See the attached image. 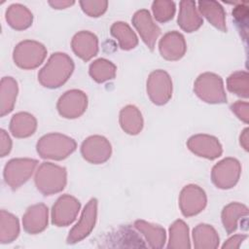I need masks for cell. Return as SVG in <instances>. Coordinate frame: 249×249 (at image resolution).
I'll return each mask as SVG.
<instances>
[{"instance_id":"obj_1","label":"cell","mask_w":249,"mask_h":249,"mask_svg":"<svg viewBox=\"0 0 249 249\" xmlns=\"http://www.w3.org/2000/svg\"><path fill=\"white\" fill-rule=\"evenodd\" d=\"M74 62L65 53H53L38 73L39 83L48 89H57L64 85L74 71Z\"/></svg>"},{"instance_id":"obj_2","label":"cell","mask_w":249,"mask_h":249,"mask_svg":"<svg viewBox=\"0 0 249 249\" xmlns=\"http://www.w3.org/2000/svg\"><path fill=\"white\" fill-rule=\"evenodd\" d=\"M77 148L76 141L62 133L52 132L43 135L36 144V150L42 159L61 160L69 157Z\"/></svg>"},{"instance_id":"obj_3","label":"cell","mask_w":249,"mask_h":249,"mask_svg":"<svg viewBox=\"0 0 249 249\" xmlns=\"http://www.w3.org/2000/svg\"><path fill=\"white\" fill-rule=\"evenodd\" d=\"M35 186L44 196H52L64 190L67 184L66 168L53 162H42L35 173Z\"/></svg>"},{"instance_id":"obj_4","label":"cell","mask_w":249,"mask_h":249,"mask_svg":"<svg viewBox=\"0 0 249 249\" xmlns=\"http://www.w3.org/2000/svg\"><path fill=\"white\" fill-rule=\"evenodd\" d=\"M194 91L202 101L209 104H222L227 102V94L221 76L205 72L200 74L194 83Z\"/></svg>"},{"instance_id":"obj_5","label":"cell","mask_w":249,"mask_h":249,"mask_svg":"<svg viewBox=\"0 0 249 249\" xmlns=\"http://www.w3.org/2000/svg\"><path fill=\"white\" fill-rule=\"evenodd\" d=\"M46 56V47L42 43L34 40H24L19 42L13 52L15 64L25 70L37 68L43 63Z\"/></svg>"},{"instance_id":"obj_6","label":"cell","mask_w":249,"mask_h":249,"mask_svg":"<svg viewBox=\"0 0 249 249\" xmlns=\"http://www.w3.org/2000/svg\"><path fill=\"white\" fill-rule=\"evenodd\" d=\"M38 160L28 158H18L10 160L4 167V180L12 189L17 190L22 186L33 174Z\"/></svg>"},{"instance_id":"obj_7","label":"cell","mask_w":249,"mask_h":249,"mask_svg":"<svg viewBox=\"0 0 249 249\" xmlns=\"http://www.w3.org/2000/svg\"><path fill=\"white\" fill-rule=\"evenodd\" d=\"M240 174V162L234 158H225L212 167L211 181L217 188L229 190L237 184Z\"/></svg>"},{"instance_id":"obj_8","label":"cell","mask_w":249,"mask_h":249,"mask_svg":"<svg viewBox=\"0 0 249 249\" xmlns=\"http://www.w3.org/2000/svg\"><path fill=\"white\" fill-rule=\"evenodd\" d=\"M147 94L159 106L166 104L172 96V81L169 74L161 69L150 73L147 79Z\"/></svg>"},{"instance_id":"obj_9","label":"cell","mask_w":249,"mask_h":249,"mask_svg":"<svg viewBox=\"0 0 249 249\" xmlns=\"http://www.w3.org/2000/svg\"><path fill=\"white\" fill-rule=\"evenodd\" d=\"M96 219L97 199L92 197L86 204L78 223L69 231V234L66 238L67 244L78 243L89 236L95 226Z\"/></svg>"},{"instance_id":"obj_10","label":"cell","mask_w":249,"mask_h":249,"mask_svg":"<svg viewBox=\"0 0 249 249\" xmlns=\"http://www.w3.org/2000/svg\"><path fill=\"white\" fill-rule=\"evenodd\" d=\"M206 194L199 186L190 184L182 189L179 196V207L183 216H196L206 207Z\"/></svg>"},{"instance_id":"obj_11","label":"cell","mask_w":249,"mask_h":249,"mask_svg":"<svg viewBox=\"0 0 249 249\" xmlns=\"http://www.w3.org/2000/svg\"><path fill=\"white\" fill-rule=\"evenodd\" d=\"M88 96L80 89L65 91L57 100L56 109L58 114L65 119H76L81 117L87 110Z\"/></svg>"},{"instance_id":"obj_12","label":"cell","mask_w":249,"mask_h":249,"mask_svg":"<svg viewBox=\"0 0 249 249\" xmlns=\"http://www.w3.org/2000/svg\"><path fill=\"white\" fill-rule=\"evenodd\" d=\"M82 157L93 164L106 162L112 155V146L109 140L101 135H91L86 138L81 145Z\"/></svg>"},{"instance_id":"obj_13","label":"cell","mask_w":249,"mask_h":249,"mask_svg":"<svg viewBox=\"0 0 249 249\" xmlns=\"http://www.w3.org/2000/svg\"><path fill=\"white\" fill-rule=\"evenodd\" d=\"M81 202L73 196H60L52 208V223L56 227L71 225L80 211Z\"/></svg>"},{"instance_id":"obj_14","label":"cell","mask_w":249,"mask_h":249,"mask_svg":"<svg viewBox=\"0 0 249 249\" xmlns=\"http://www.w3.org/2000/svg\"><path fill=\"white\" fill-rule=\"evenodd\" d=\"M187 147L197 157L213 160L223 153V147L217 137L209 134H196L187 140Z\"/></svg>"},{"instance_id":"obj_15","label":"cell","mask_w":249,"mask_h":249,"mask_svg":"<svg viewBox=\"0 0 249 249\" xmlns=\"http://www.w3.org/2000/svg\"><path fill=\"white\" fill-rule=\"evenodd\" d=\"M131 22L145 45L150 51H154L157 39L160 34V28L154 22L150 12L146 9L136 11L132 16Z\"/></svg>"},{"instance_id":"obj_16","label":"cell","mask_w":249,"mask_h":249,"mask_svg":"<svg viewBox=\"0 0 249 249\" xmlns=\"http://www.w3.org/2000/svg\"><path fill=\"white\" fill-rule=\"evenodd\" d=\"M159 51L166 60L176 61L181 59L187 51L185 37L176 30L165 33L159 42Z\"/></svg>"},{"instance_id":"obj_17","label":"cell","mask_w":249,"mask_h":249,"mask_svg":"<svg viewBox=\"0 0 249 249\" xmlns=\"http://www.w3.org/2000/svg\"><path fill=\"white\" fill-rule=\"evenodd\" d=\"M49 222V209L44 203H37L27 208L22 216L23 230L29 234H37L46 230Z\"/></svg>"},{"instance_id":"obj_18","label":"cell","mask_w":249,"mask_h":249,"mask_svg":"<svg viewBox=\"0 0 249 249\" xmlns=\"http://www.w3.org/2000/svg\"><path fill=\"white\" fill-rule=\"evenodd\" d=\"M71 48L78 57L89 61L98 53V38L90 31H79L71 40Z\"/></svg>"},{"instance_id":"obj_19","label":"cell","mask_w":249,"mask_h":249,"mask_svg":"<svg viewBox=\"0 0 249 249\" xmlns=\"http://www.w3.org/2000/svg\"><path fill=\"white\" fill-rule=\"evenodd\" d=\"M177 22L180 28L188 33L196 31L203 24V19L197 12L195 1L183 0L180 2Z\"/></svg>"},{"instance_id":"obj_20","label":"cell","mask_w":249,"mask_h":249,"mask_svg":"<svg viewBox=\"0 0 249 249\" xmlns=\"http://www.w3.org/2000/svg\"><path fill=\"white\" fill-rule=\"evenodd\" d=\"M9 128L13 136L27 138L36 131L37 120L28 112H18L12 117Z\"/></svg>"},{"instance_id":"obj_21","label":"cell","mask_w":249,"mask_h":249,"mask_svg":"<svg viewBox=\"0 0 249 249\" xmlns=\"http://www.w3.org/2000/svg\"><path fill=\"white\" fill-rule=\"evenodd\" d=\"M198 11L214 27L222 32H227L226 13L219 2L214 0L199 1Z\"/></svg>"},{"instance_id":"obj_22","label":"cell","mask_w":249,"mask_h":249,"mask_svg":"<svg viewBox=\"0 0 249 249\" xmlns=\"http://www.w3.org/2000/svg\"><path fill=\"white\" fill-rule=\"evenodd\" d=\"M119 122L122 129L129 135H137L144 124L142 114L134 105H126L120 111Z\"/></svg>"},{"instance_id":"obj_23","label":"cell","mask_w":249,"mask_h":249,"mask_svg":"<svg viewBox=\"0 0 249 249\" xmlns=\"http://www.w3.org/2000/svg\"><path fill=\"white\" fill-rule=\"evenodd\" d=\"M133 226L142 233L151 248H162L164 246L166 232L160 225H155L144 220H136Z\"/></svg>"},{"instance_id":"obj_24","label":"cell","mask_w":249,"mask_h":249,"mask_svg":"<svg viewBox=\"0 0 249 249\" xmlns=\"http://www.w3.org/2000/svg\"><path fill=\"white\" fill-rule=\"evenodd\" d=\"M193 241L196 249H215L220 237L216 230L208 224H198L193 230Z\"/></svg>"},{"instance_id":"obj_25","label":"cell","mask_w":249,"mask_h":249,"mask_svg":"<svg viewBox=\"0 0 249 249\" xmlns=\"http://www.w3.org/2000/svg\"><path fill=\"white\" fill-rule=\"evenodd\" d=\"M18 92V86L13 77H3L0 84V111L1 117L8 115L13 111L17 96Z\"/></svg>"},{"instance_id":"obj_26","label":"cell","mask_w":249,"mask_h":249,"mask_svg":"<svg viewBox=\"0 0 249 249\" xmlns=\"http://www.w3.org/2000/svg\"><path fill=\"white\" fill-rule=\"evenodd\" d=\"M5 18L8 24L16 30L27 29L33 22V15L30 10L18 3L8 7Z\"/></svg>"},{"instance_id":"obj_27","label":"cell","mask_w":249,"mask_h":249,"mask_svg":"<svg viewBox=\"0 0 249 249\" xmlns=\"http://www.w3.org/2000/svg\"><path fill=\"white\" fill-rule=\"evenodd\" d=\"M248 216V207L239 202H231L226 205L221 213L222 224L228 233H232L237 229L240 219Z\"/></svg>"},{"instance_id":"obj_28","label":"cell","mask_w":249,"mask_h":249,"mask_svg":"<svg viewBox=\"0 0 249 249\" xmlns=\"http://www.w3.org/2000/svg\"><path fill=\"white\" fill-rule=\"evenodd\" d=\"M111 35L115 37L119 46L124 51L134 49L138 45V38L131 27L124 21H116L111 25Z\"/></svg>"},{"instance_id":"obj_29","label":"cell","mask_w":249,"mask_h":249,"mask_svg":"<svg viewBox=\"0 0 249 249\" xmlns=\"http://www.w3.org/2000/svg\"><path fill=\"white\" fill-rule=\"evenodd\" d=\"M167 248L189 249L191 241L189 235V227L183 220L174 221L169 227V240Z\"/></svg>"},{"instance_id":"obj_30","label":"cell","mask_w":249,"mask_h":249,"mask_svg":"<svg viewBox=\"0 0 249 249\" xmlns=\"http://www.w3.org/2000/svg\"><path fill=\"white\" fill-rule=\"evenodd\" d=\"M19 234L18 219L12 213L1 210L0 212V242L2 244L11 243Z\"/></svg>"},{"instance_id":"obj_31","label":"cell","mask_w":249,"mask_h":249,"mask_svg":"<svg viewBox=\"0 0 249 249\" xmlns=\"http://www.w3.org/2000/svg\"><path fill=\"white\" fill-rule=\"evenodd\" d=\"M116 65L106 58L95 59L89 67V76L93 81L99 84L113 80L116 76Z\"/></svg>"},{"instance_id":"obj_32","label":"cell","mask_w":249,"mask_h":249,"mask_svg":"<svg viewBox=\"0 0 249 249\" xmlns=\"http://www.w3.org/2000/svg\"><path fill=\"white\" fill-rule=\"evenodd\" d=\"M227 89L235 95L248 98L249 96V75L246 71H235L227 79Z\"/></svg>"},{"instance_id":"obj_33","label":"cell","mask_w":249,"mask_h":249,"mask_svg":"<svg viewBox=\"0 0 249 249\" xmlns=\"http://www.w3.org/2000/svg\"><path fill=\"white\" fill-rule=\"evenodd\" d=\"M175 3L169 0H156L152 3L154 18L159 22H167L175 15Z\"/></svg>"},{"instance_id":"obj_34","label":"cell","mask_w":249,"mask_h":249,"mask_svg":"<svg viewBox=\"0 0 249 249\" xmlns=\"http://www.w3.org/2000/svg\"><path fill=\"white\" fill-rule=\"evenodd\" d=\"M248 16L249 10L246 4L240 3L236 5L232 10V18L236 28L242 39L247 41V33H248Z\"/></svg>"},{"instance_id":"obj_35","label":"cell","mask_w":249,"mask_h":249,"mask_svg":"<svg viewBox=\"0 0 249 249\" xmlns=\"http://www.w3.org/2000/svg\"><path fill=\"white\" fill-rule=\"evenodd\" d=\"M79 3L83 12L91 18L102 16L108 8V1L106 0H82Z\"/></svg>"},{"instance_id":"obj_36","label":"cell","mask_w":249,"mask_h":249,"mask_svg":"<svg viewBox=\"0 0 249 249\" xmlns=\"http://www.w3.org/2000/svg\"><path fill=\"white\" fill-rule=\"evenodd\" d=\"M231 112L243 123L248 124L249 121V105L247 101L238 100L231 105Z\"/></svg>"},{"instance_id":"obj_37","label":"cell","mask_w":249,"mask_h":249,"mask_svg":"<svg viewBox=\"0 0 249 249\" xmlns=\"http://www.w3.org/2000/svg\"><path fill=\"white\" fill-rule=\"evenodd\" d=\"M12 150V140L9 134L4 130H0V156H7Z\"/></svg>"},{"instance_id":"obj_38","label":"cell","mask_w":249,"mask_h":249,"mask_svg":"<svg viewBox=\"0 0 249 249\" xmlns=\"http://www.w3.org/2000/svg\"><path fill=\"white\" fill-rule=\"evenodd\" d=\"M247 238L246 234H234L227 239L222 245L223 249H237L240 247L241 243Z\"/></svg>"},{"instance_id":"obj_39","label":"cell","mask_w":249,"mask_h":249,"mask_svg":"<svg viewBox=\"0 0 249 249\" xmlns=\"http://www.w3.org/2000/svg\"><path fill=\"white\" fill-rule=\"evenodd\" d=\"M75 2L74 1H68V0H53V1H49V5L52 6L53 9H65L70 6H72Z\"/></svg>"},{"instance_id":"obj_40","label":"cell","mask_w":249,"mask_h":249,"mask_svg":"<svg viewBox=\"0 0 249 249\" xmlns=\"http://www.w3.org/2000/svg\"><path fill=\"white\" fill-rule=\"evenodd\" d=\"M239 143L245 151H248V128H244L239 137Z\"/></svg>"}]
</instances>
